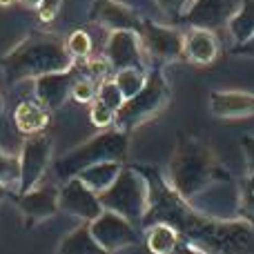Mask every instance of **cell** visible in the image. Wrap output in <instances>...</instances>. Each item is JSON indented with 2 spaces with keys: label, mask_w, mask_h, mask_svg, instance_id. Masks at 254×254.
<instances>
[{
  "label": "cell",
  "mask_w": 254,
  "mask_h": 254,
  "mask_svg": "<svg viewBox=\"0 0 254 254\" xmlns=\"http://www.w3.org/2000/svg\"><path fill=\"white\" fill-rule=\"evenodd\" d=\"M127 143H129L127 131L107 129L103 134L89 138L87 143L78 145L76 149L67 152L65 156H61L54 163V172H56V176L61 181H69L74 176H78L85 167L96 165V163H105V161L123 163L127 156Z\"/></svg>",
  "instance_id": "4"
},
{
  "label": "cell",
  "mask_w": 254,
  "mask_h": 254,
  "mask_svg": "<svg viewBox=\"0 0 254 254\" xmlns=\"http://www.w3.org/2000/svg\"><path fill=\"white\" fill-rule=\"evenodd\" d=\"M105 61L110 69H145L147 71V56L143 52V43H140V34L136 31H112L105 45Z\"/></svg>",
  "instance_id": "10"
},
{
  "label": "cell",
  "mask_w": 254,
  "mask_h": 254,
  "mask_svg": "<svg viewBox=\"0 0 254 254\" xmlns=\"http://www.w3.org/2000/svg\"><path fill=\"white\" fill-rule=\"evenodd\" d=\"M18 207L29 223H38L58 212V188L56 185H36L18 194Z\"/></svg>",
  "instance_id": "15"
},
{
  "label": "cell",
  "mask_w": 254,
  "mask_h": 254,
  "mask_svg": "<svg viewBox=\"0 0 254 254\" xmlns=\"http://www.w3.org/2000/svg\"><path fill=\"white\" fill-rule=\"evenodd\" d=\"M143 232H145V243H147L152 254H170L181 241L179 232L167 223H149L143 228Z\"/></svg>",
  "instance_id": "21"
},
{
  "label": "cell",
  "mask_w": 254,
  "mask_h": 254,
  "mask_svg": "<svg viewBox=\"0 0 254 254\" xmlns=\"http://www.w3.org/2000/svg\"><path fill=\"white\" fill-rule=\"evenodd\" d=\"M170 254H210V252H205L203 248H198V246H194V243H188V241H179V246L174 248Z\"/></svg>",
  "instance_id": "32"
},
{
  "label": "cell",
  "mask_w": 254,
  "mask_h": 254,
  "mask_svg": "<svg viewBox=\"0 0 254 254\" xmlns=\"http://www.w3.org/2000/svg\"><path fill=\"white\" fill-rule=\"evenodd\" d=\"M0 183L7 185L9 190H16V192H18V183H20V165H18V158L2 152V149H0Z\"/></svg>",
  "instance_id": "26"
},
{
  "label": "cell",
  "mask_w": 254,
  "mask_h": 254,
  "mask_svg": "<svg viewBox=\"0 0 254 254\" xmlns=\"http://www.w3.org/2000/svg\"><path fill=\"white\" fill-rule=\"evenodd\" d=\"M96 101H101L103 105H107L110 110L119 112V110H121V105L125 103V98H123V94H121V89L116 87L114 78H107V80H103V83L98 85Z\"/></svg>",
  "instance_id": "27"
},
{
  "label": "cell",
  "mask_w": 254,
  "mask_h": 254,
  "mask_svg": "<svg viewBox=\"0 0 254 254\" xmlns=\"http://www.w3.org/2000/svg\"><path fill=\"white\" fill-rule=\"evenodd\" d=\"M225 29L230 31V36H232L234 40H237V45H241V43H246L248 38H252L254 36V0H243L239 11L230 18Z\"/></svg>",
  "instance_id": "22"
},
{
  "label": "cell",
  "mask_w": 254,
  "mask_h": 254,
  "mask_svg": "<svg viewBox=\"0 0 254 254\" xmlns=\"http://www.w3.org/2000/svg\"><path fill=\"white\" fill-rule=\"evenodd\" d=\"M241 2L243 0H190L181 18L190 27L216 31L221 27H228L230 18L239 11Z\"/></svg>",
  "instance_id": "12"
},
{
  "label": "cell",
  "mask_w": 254,
  "mask_h": 254,
  "mask_svg": "<svg viewBox=\"0 0 254 254\" xmlns=\"http://www.w3.org/2000/svg\"><path fill=\"white\" fill-rule=\"evenodd\" d=\"M76 67L65 43L54 34L34 31L22 38L7 56L2 58V74L7 85H18L20 80H36L45 74H58Z\"/></svg>",
  "instance_id": "1"
},
{
  "label": "cell",
  "mask_w": 254,
  "mask_h": 254,
  "mask_svg": "<svg viewBox=\"0 0 254 254\" xmlns=\"http://www.w3.org/2000/svg\"><path fill=\"white\" fill-rule=\"evenodd\" d=\"M154 2L158 4V9H161L163 13L181 18V16H183V11L188 9L190 0H154Z\"/></svg>",
  "instance_id": "30"
},
{
  "label": "cell",
  "mask_w": 254,
  "mask_h": 254,
  "mask_svg": "<svg viewBox=\"0 0 254 254\" xmlns=\"http://www.w3.org/2000/svg\"><path fill=\"white\" fill-rule=\"evenodd\" d=\"M103 210L123 216L129 223L143 225L149 210V181L136 165H123L116 181L98 194Z\"/></svg>",
  "instance_id": "3"
},
{
  "label": "cell",
  "mask_w": 254,
  "mask_h": 254,
  "mask_svg": "<svg viewBox=\"0 0 254 254\" xmlns=\"http://www.w3.org/2000/svg\"><path fill=\"white\" fill-rule=\"evenodd\" d=\"M140 43H143L145 56L158 63H172L185 58V34H181L174 27L154 20H143Z\"/></svg>",
  "instance_id": "7"
},
{
  "label": "cell",
  "mask_w": 254,
  "mask_h": 254,
  "mask_svg": "<svg viewBox=\"0 0 254 254\" xmlns=\"http://www.w3.org/2000/svg\"><path fill=\"white\" fill-rule=\"evenodd\" d=\"M18 2H22L25 7H36V9H38V4L43 2V0H18Z\"/></svg>",
  "instance_id": "35"
},
{
  "label": "cell",
  "mask_w": 254,
  "mask_h": 254,
  "mask_svg": "<svg viewBox=\"0 0 254 254\" xmlns=\"http://www.w3.org/2000/svg\"><path fill=\"white\" fill-rule=\"evenodd\" d=\"M210 110L219 119H246V116H254V94L212 92Z\"/></svg>",
  "instance_id": "16"
},
{
  "label": "cell",
  "mask_w": 254,
  "mask_h": 254,
  "mask_svg": "<svg viewBox=\"0 0 254 254\" xmlns=\"http://www.w3.org/2000/svg\"><path fill=\"white\" fill-rule=\"evenodd\" d=\"M2 112H4V98L0 96V116H2Z\"/></svg>",
  "instance_id": "38"
},
{
  "label": "cell",
  "mask_w": 254,
  "mask_h": 254,
  "mask_svg": "<svg viewBox=\"0 0 254 254\" xmlns=\"http://www.w3.org/2000/svg\"><path fill=\"white\" fill-rule=\"evenodd\" d=\"M7 196H9V188H7V185H2V183H0V203H2Z\"/></svg>",
  "instance_id": "36"
},
{
  "label": "cell",
  "mask_w": 254,
  "mask_h": 254,
  "mask_svg": "<svg viewBox=\"0 0 254 254\" xmlns=\"http://www.w3.org/2000/svg\"><path fill=\"white\" fill-rule=\"evenodd\" d=\"M234 54H239V56H254V36L248 38L246 43L237 45V47H234Z\"/></svg>",
  "instance_id": "34"
},
{
  "label": "cell",
  "mask_w": 254,
  "mask_h": 254,
  "mask_svg": "<svg viewBox=\"0 0 254 254\" xmlns=\"http://www.w3.org/2000/svg\"><path fill=\"white\" fill-rule=\"evenodd\" d=\"M185 203L207 219L234 221L239 219V181L225 172Z\"/></svg>",
  "instance_id": "6"
},
{
  "label": "cell",
  "mask_w": 254,
  "mask_h": 254,
  "mask_svg": "<svg viewBox=\"0 0 254 254\" xmlns=\"http://www.w3.org/2000/svg\"><path fill=\"white\" fill-rule=\"evenodd\" d=\"M114 119H116V112L94 98L92 107H89V121L96 127H110V125H114Z\"/></svg>",
  "instance_id": "29"
},
{
  "label": "cell",
  "mask_w": 254,
  "mask_h": 254,
  "mask_svg": "<svg viewBox=\"0 0 254 254\" xmlns=\"http://www.w3.org/2000/svg\"><path fill=\"white\" fill-rule=\"evenodd\" d=\"M16 0H0V7H11Z\"/></svg>",
  "instance_id": "37"
},
{
  "label": "cell",
  "mask_w": 254,
  "mask_h": 254,
  "mask_svg": "<svg viewBox=\"0 0 254 254\" xmlns=\"http://www.w3.org/2000/svg\"><path fill=\"white\" fill-rule=\"evenodd\" d=\"M243 152L248 158V170H250V174H254V136L243 138Z\"/></svg>",
  "instance_id": "33"
},
{
  "label": "cell",
  "mask_w": 254,
  "mask_h": 254,
  "mask_svg": "<svg viewBox=\"0 0 254 254\" xmlns=\"http://www.w3.org/2000/svg\"><path fill=\"white\" fill-rule=\"evenodd\" d=\"M219 56V40L214 31L190 27L185 34V58L194 65H210Z\"/></svg>",
  "instance_id": "17"
},
{
  "label": "cell",
  "mask_w": 254,
  "mask_h": 254,
  "mask_svg": "<svg viewBox=\"0 0 254 254\" xmlns=\"http://www.w3.org/2000/svg\"><path fill=\"white\" fill-rule=\"evenodd\" d=\"M89 18L96 25L110 29V34L112 31H136V34H140V29H143V18L119 0H94Z\"/></svg>",
  "instance_id": "13"
},
{
  "label": "cell",
  "mask_w": 254,
  "mask_h": 254,
  "mask_svg": "<svg viewBox=\"0 0 254 254\" xmlns=\"http://www.w3.org/2000/svg\"><path fill=\"white\" fill-rule=\"evenodd\" d=\"M61 2L63 0H43L38 4V20L40 22H52L56 18L58 9H61Z\"/></svg>",
  "instance_id": "31"
},
{
  "label": "cell",
  "mask_w": 254,
  "mask_h": 254,
  "mask_svg": "<svg viewBox=\"0 0 254 254\" xmlns=\"http://www.w3.org/2000/svg\"><path fill=\"white\" fill-rule=\"evenodd\" d=\"M52 161V140L45 134L27 136L22 143L18 165H20V183H18V194L36 188L38 181L43 179L45 170Z\"/></svg>",
  "instance_id": "8"
},
{
  "label": "cell",
  "mask_w": 254,
  "mask_h": 254,
  "mask_svg": "<svg viewBox=\"0 0 254 254\" xmlns=\"http://www.w3.org/2000/svg\"><path fill=\"white\" fill-rule=\"evenodd\" d=\"M87 225H89L92 237L96 239V243L110 254L138 243V230H136V225L123 219V216L114 214V212L103 210V214L96 216Z\"/></svg>",
  "instance_id": "9"
},
{
  "label": "cell",
  "mask_w": 254,
  "mask_h": 254,
  "mask_svg": "<svg viewBox=\"0 0 254 254\" xmlns=\"http://www.w3.org/2000/svg\"><path fill=\"white\" fill-rule=\"evenodd\" d=\"M49 110L45 105H40L36 98H27L20 101L13 110V123H16L18 131L25 136H36L43 134L45 127L49 125Z\"/></svg>",
  "instance_id": "18"
},
{
  "label": "cell",
  "mask_w": 254,
  "mask_h": 254,
  "mask_svg": "<svg viewBox=\"0 0 254 254\" xmlns=\"http://www.w3.org/2000/svg\"><path fill=\"white\" fill-rule=\"evenodd\" d=\"M225 172L228 170L216 161L214 152L203 140L183 138L172 154L167 183L183 201H190Z\"/></svg>",
  "instance_id": "2"
},
{
  "label": "cell",
  "mask_w": 254,
  "mask_h": 254,
  "mask_svg": "<svg viewBox=\"0 0 254 254\" xmlns=\"http://www.w3.org/2000/svg\"><path fill=\"white\" fill-rule=\"evenodd\" d=\"M65 47L74 61H89V56H92V36L85 29H76L69 34Z\"/></svg>",
  "instance_id": "25"
},
{
  "label": "cell",
  "mask_w": 254,
  "mask_h": 254,
  "mask_svg": "<svg viewBox=\"0 0 254 254\" xmlns=\"http://www.w3.org/2000/svg\"><path fill=\"white\" fill-rule=\"evenodd\" d=\"M167 103H170V83H167L165 76L158 69L149 71L145 87L140 89L134 98L125 101L123 105H121V110L116 112V119H114L116 129L129 134V131L136 129L138 125L154 119Z\"/></svg>",
  "instance_id": "5"
},
{
  "label": "cell",
  "mask_w": 254,
  "mask_h": 254,
  "mask_svg": "<svg viewBox=\"0 0 254 254\" xmlns=\"http://www.w3.org/2000/svg\"><path fill=\"white\" fill-rule=\"evenodd\" d=\"M147 74L149 71H145V69H121V71H116L114 83H116V87L121 89V94H123L125 101L134 98L136 94L145 87V83H147Z\"/></svg>",
  "instance_id": "23"
},
{
  "label": "cell",
  "mask_w": 254,
  "mask_h": 254,
  "mask_svg": "<svg viewBox=\"0 0 254 254\" xmlns=\"http://www.w3.org/2000/svg\"><path fill=\"white\" fill-rule=\"evenodd\" d=\"M56 254H110V252L103 250L96 243V239L89 232V225H80V228L71 230L63 239Z\"/></svg>",
  "instance_id": "20"
},
{
  "label": "cell",
  "mask_w": 254,
  "mask_h": 254,
  "mask_svg": "<svg viewBox=\"0 0 254 254\" xmlns=\"http://www.w3.org/2000/svg\"><path fill=\"white\" fill-rule=\"evenodd\" d=\"M121 170H123V163L105 161V163H96V165L85 167V170L78 174V179L83 181L92 192L101 194V192H105L112 183H114L116 176L121 174Z\"/></svg>",
  "instance_id": "19"
},
{
  "label": "cell",
  "mask_w": 254,
  "mask_h": 254,
  "mask_svg": "<svg viewBox=\"0 0 254 254\" xmlns=\"http://www.w3.org/2000/svg\"><path fill=\"white\" fill-rule=\"evenodd\" d=\"M239 219L254 225V174L239 181Z\"/></svg>",
  "instance_id": "24"
},
{
  "label": "cell",
  "mask_w": 254,
  "mask_h": 254,
  "mask_svg": "<svg viewBox=\"0 0 254 254\" xmlns=\"http://www.w3.org/2000/svg\"><path fill=\"white\" fill-rule=\"evenodd\" d=\"M80 71L76 67L67 71H58V74H45L40 78L34 80V94H36V101L40 105H45L49 112L58 110L67 98L71 96V87L74 83L78 80Z\"/></svg>",
  "instance_id": "14"
},
{
  "label": "cell",
  "mask_w": 254,
  "mask_h": 254,
  "mask_svg": "<svg viewBox=\"0 0 254 254\" xmlns=\"http://www.w3.org/2000/svg\"><path fill=\"white\" fill-rule=\"evenodd\" d=\"M96 92H98V85L94 83L92 78H87V76H78V80H76L74 87H71V98L78 101V103H94Z\"/></svg>",
  "instance_id": "28"
},
{
  "label": "cell",
  "mask_w": 254,
  "mask_h": 254,
  "mask_svg": "<svg viewBox=\"0 0 254 254\" xmlns=\"http://www.w3.org/2000/svg\"><path fill=\"white\" fill-rule=\"evenodd\" d=\"M58 210L67 212V214L83 219L92 223L96 216L103 214V205L98 201V194L92 192L78 176L65 181L58 188Z\"/></svg>",
  "instance_id": "11"
}]
</instances>
